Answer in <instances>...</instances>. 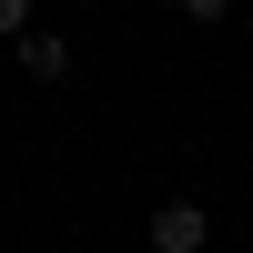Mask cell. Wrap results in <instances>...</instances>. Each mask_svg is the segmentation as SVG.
Listing matches in <instances>:
<instances>
[{
	"instance_id": "cell-1",
	"label": "cell",
	"mask_w": 253,
	"mask_h": 253,
	"mask_svg": "<svg viewBox=\"0 0 253 253\" xmlns=\"http://www.w3.org/2000/svg\"><path fill=\"white\" fill-rule=\"evenodd\" d=\"M142 243H152V253H203V243H213V213H203V203H152V223H142Z\"/></svg>"
},
{
	"instance_id": "cell-2",
	"label": "cell",
	"mask_w": 253,
	"mask_h": 253,
	"mask_svg": "<svg viewBox=\"0 0 253 253\" xmlns=\"http://www.w3.org/2000/svg\"><path fill=\"white\" fill-rule=\"evenodd\" d=\"M20 71L31 81H71V41L61 31H20Z\"/></svg>"
},
{
	"instance_id": "cell-3",
	"label": "cell",
	"mask_w": 253,
	"mask_h": 253,
	"mask_svg": "<svg viewBox=\"0 0 253 253\" xmlns=\"http://www.w3.org/2000/svg\"><path fill=\"white\" fill-rule=\"evenodd\" d=\"M20 31H41V20H31V0H0V41H20Z\"/></svg>"
},
{
	"instance_id": "cell-4",
	"label": "cell",
	"mask_w": 253,
	"mask_h": 253,
	"mask_svg": "<svg viewBox=\"0 0 253 253\" xmlns=\"http://www.w3.org/2000/svg\"><path fill=\"white\" fill-rule=\"evenodd\" d=\"M182 20H233V0H182Z\"/></svg>"
}]
</instances>
